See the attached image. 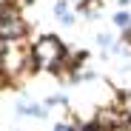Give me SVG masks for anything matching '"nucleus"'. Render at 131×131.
I'll use <instances>...</instances> for the list:
<instances>
[{
  "mask_svg": "<svg viewBox=\"0 0 131 131\" xmlns=\"http://www.w3.org/2000/svg\"><path fill=\"white\" fill-rule=\"evenodd\" d=\"M125 40H128V43H131V29H125Z\"/></svg>",
  "mask_w": 131,
  "mask_h": 131,
  "instance_id": "obj_8",
  "label": "nucleus"
},
{
  "mask_svg": "<svg viewBox=\"0 0 131 131\" xmlns=\"http://www.w3.org/2000/svg\"><path fill=\"white\" fill-rule=\"evenodd\" d=\"M26 34V23L17 14V9L12 3H3L0 9V40H20Z\"/></svg>",
  "mask_w": 131,
  "mask_h": 131,
  "instance_id": "obj_2",
  "label": "nucleus"
},
{
  "mask_svg": "<svg viewBox=\"0 0 131 131\" xmlns=\"http://www.w3.org/2000/svg\"><path fill=\"white\" fill-rule=\"evenodd\" d=\"M80 3H83V0H80Z\"/></svg>",
  "mask_w": 131,
  "mask_h": 131,
  "instance_id": "obj_9",
  "label": "nucleus"
},
{
  "mask_svg": "<svg viewBox=\"0 0 131 131\" xmlns=\"http://www.w3.org/2000/svg\"><path fill=\"white\" fill-rule=\"evenodd\" d=\"M20 114H37V117H46V108H43V105H20Z\"/></svg>",
  "mask_w": 131,
  "mask_h": 131,
  "instance_id": "obj_5",
  "label": "nucleus"
},
{
  "mask_svg": "<svg viewBox=\"0 0 131 131\" xmlns=\"http://www.w3.org/2000/svg\"><path fill=\"white\" fill-rule=\"evenodd\" d=\"M66 60V49H63V40L46 34L40 37L34 46H31V63L40 66V69H60V63Z\"/></svg>",
  "mask_w": 131,
  "mask_h": 131,
  "instance_id": "obj_1",
  "label": "nucleus"
},
{
  "mask_svg": "<svg viewBox=\"0 0 131 131\" xmlns=\"http://www.w3.org/2000/svg\"><path fill=\"white\" fill-rule=\"evenodd\" d=\"M54 131H74L71 125H66V123H60V125H54Z\"/></svg>",
  "mask_w": 131,
  "mask_h": 131,
  "instance_id": "obj_7",
  "label": "nucleus"
},
{
  "mask_svg": "<svg viewBox=\"0 0 131 131\" xmlns=\"http://www.w3.org/2000/svg\"><path fill=\"white\" fill-rule=\"evenodd\" d=\"M120 114H123L125 120H131V91L123 94V100H120Z\"/></svg>",
  "mask_w": 131,
  "mask_h": 131,
  "instance_id": "obj_3",
  "label": "nucleus"
},
{
  "mask_svg": "<svg viewBox=\"0 0 131 131\" xmlns=\"http://www.w3.org/2000/svg\"><path fill=\"white\" fill-rule=\"evenodd\" d=\"M114 23H117L120 29H131V14H128V12H117V14H114Z\"/></svg>",
  "mask_w": 131,
  "mask_h": 131,
  "instance_id": "obj_4",
  "label": "nucleus"
},
{
  "mask_svg": "<svg viewBox=\"0 0 131 131\" xmlns=\"http://www.w3.org/2000/svg\"><path fill=\"white\" fill-rule=\"evenodd\" d=\"M97 43H100L103 49H111V37H108V34H100V37H97Z\"/></svg>",
  "mask_w": 131,
  "mask_h": 131,
  "instance_id": "obj_6",
  "label": "nucleus"
}]
</instances>
